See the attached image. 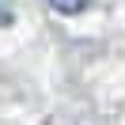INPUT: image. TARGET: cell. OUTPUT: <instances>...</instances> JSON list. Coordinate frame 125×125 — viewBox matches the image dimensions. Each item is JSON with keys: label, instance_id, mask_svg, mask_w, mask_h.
I'll return each mask as SVG.
<instances>
[{"label": "cell", "instance_id": "1", "mask_svg": "<svg viewBox=\"0 0 125 125\" xmlns=\"http://www.w3.org/2000/svg\"><path fill=\"white\" fill-rule=\"evenodd\" d=\"M91 0H49V8L53 11H64V15H76V11H83Z\"/></svg>", "mask_w": 125, "mask_h": 125}, {"label": "cell", "instance_id": "2", "mask_svg": "<svg viewBox=\"0 0 125 125\" xmlns=\"http://www.w3.org/2000/svg\"><path fill=\"white\" fill-rule=\"evenodd\" d=\"M11 23V8H8V0H0V27H8Z\"/></svg>", "mask_w": 125, "mask_h": 125}]
</instances>
